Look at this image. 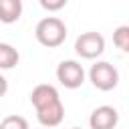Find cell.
Here are the masks:
<instances>
[{
	"label": "cell",
	"mask_w": 129,
	"mask_h": 129,
	"mask_svg": "<svg viewBox=\"0 0 129 129\" xmlns=\"http://www.w3.org/2000/svg\"><path fill=\"white\" fill-rule=\"evenodd\" d=\"M0 129H28V121L20 115H8L6 119H2Z\"/></svg>",
	"instance_id": "11"
},
{
	"label": "cell",
	"mask_w": 129,
	"mask_h": 129,
	"mask_svg": "<svg viewBox=\"0 0 129 129\" xmlns=\"http://www.w3.org/2000/svg\"><path fill=\"white\" fill-rule=\"evenodd\" d=\"M54 101H60V97H58V91L52 85H38L30 93V103L34 105L36 111L50 105V103H54Z\"/></svg>",
	"instance_id": "7"
},
{
	"label": "cell",
	"mask_w": 129,
	"mask_h": 129,
	"mask_svg": "<svg viewBox=\"0 0 129 129\" xmlns=\"http://www.w3.org/2000/svg\"><path fill=\"white\" fill-rule=\"evenodd\" d=\"M75 50L83 58H97L105 50V38L99 32H85V34H81L77 38Z\"/></svg>",
	"instance_id": "3"
},
{
	"label": "cell",
	"mask_w": 129,
	"mask_h": 129,
	"mask_svg": "<svg viewBox=\"0 0 129 129\" xmlns=\"http://www.w3.org/2000/svg\"><path fill=\"white\" fill-rule=\"evenodd\" d=\"M73 129H81V127H73Z\"/></svg>",
	"instance_id": "14"
},
{
	"label": "cell",
	"mask_w": 129,
	"mask_h": 129,
	"mask_svg": "<svg viewBox=\"0 0 129 129\" xmlns=\"http://www.w3.org/2000/svg\"><path fill=\"white\" fill-rule=\"evenodd\" d=\"M113 42H115V46L121 48L123 52L129 50V26H127V24L119 26V28L113 32Z\"/></svg>",
	"instance_id": "10"
},
{
	"label": "cell",
	"mask_w": 129,
	"mask_h": 129,
	"mask_svg": "<svg viewBox=\"0 0 129 129\" xmlns=\"http://www.w3.org/2000/svg\"><path fill=\"white\" fill-rule=\"evenodd\" d=\"M6 91H8V83H6V79L0 75V99L6 95Z\"/></svg>",
	"instance_id": "13"
},
{
	"label": "cell",
	"mask_w": 129,
	"mask_h": 129,
	"mask_svg": "<svg viewBox=\"0 0 129 129\" xmlns=\"http://www.w3.org/2000/svg\"><path fill=\"white\" fill-rule=\"evenodd\" d=\"M89 77H91V83H93L99 91H113V89L117 87V83H119V73H117V69H115L111 62H105V60L95 62V64L91 67Z\"/></svg>",
	"instance_id": "2"
},
{
	"label": "cell",
	"mask_w": 129,
	"mask_h": 129,
	"mask_svg": "<svg viewBox=\"0 0 129 129\" xmlns=\"http://www.w3.org/2000/svg\"><path fill=\"white\" fill-rule=\"evenodd\" d=\"M117 123H119V111L115 107H109V105L97 107L89 117L91 129H115Z\"/></svg>",
	"instance_id": "5"
},
{
	"label": "cell",
	"mask_w": 129,
	"mask_h": 129,
	"mask_svg": "<svg viewBox=\"0 0 129 129\" xmlns=\"http://www.w3.org/2000/svg\"><path fill=\"white\" fill-rule=\"evenodd\" d=\"M36 117H38L40 125H44V127H56V125H60V121L64 117V107H62L60 101H54V103L38 109Z\"/></svg>",
	"instance_id": "6"
},
{
	"label": "cell",
	"mask_w": 129,
	"mask_h": 129,
	"mask_svg": "<svg viewBox=\"0 0 129 129\" xmlns=\"http://www.w3.org/2000/svg\"><path fill=\"white\" fill-rule=\"evenodd\" d=\"M67 2H69V0H40V6H42L44 10H48V12H56V10L64 8Z\"/></svg>",
	"instance_id": "12"
},
{
	"label": "cell",
	"mask_w": 129,
	"mask_h": 129,
	"mask_svg": "<svg viewBox=\"0 0 129 129\" xmlns=\"http://www.w3.org/2000/svg\"><path fill=\"white\" fill-rule=\"evenodd\" d=\"M36 40L46 46V48H56L64 42L67 38V26L60 18H54V16H48V18H42L38 24H36Z\"/></svg>",
	"instance_id": "1"
},
{
	"label": "cell",
	"mask_w": 129,
	"mask_h": 129,
	"mask_svg": "<svg viewBox=\"0 0 129 129\" xmlns=\"http://www.w3.org/2000/svg\"><path fill=\"white\" fill-rule=\"evenodd\" d=\"M56 79L67 89H79L85 83V71L77 60H62L56 69Z\"/></svg>",
	"instance_id": "4"
},
{
	"label": "cell",
	"mask_w": 129,
	"mask_h": 129,
	"mask_svg": "<svg viewBox=\"0 0 129 129\" xmlns=\"http://www.w3.org/2000/svg\"><path fill=\"white\" fill-rule=\"evenodd\" d=\"M22 16V0H0V22L12 24Z\"/></svg>",
	"instance_id": "8"
},
{
	"label": "cell",
	"mask_w": 129,
	"mask_h": 129,
	"mask_svg": "<svg viewBox=\"0 0 129 129\" xmlns=\"http://www.w3.org/2000/svg\"><path fill=\"white\" fill-rule=\"evenodd\" d=\"M20 60V54L14 46L6 44V42H0V69L2 71H8V69H14Z\"/></svg>",
	"instance_id": "9"
}]
</instances>
